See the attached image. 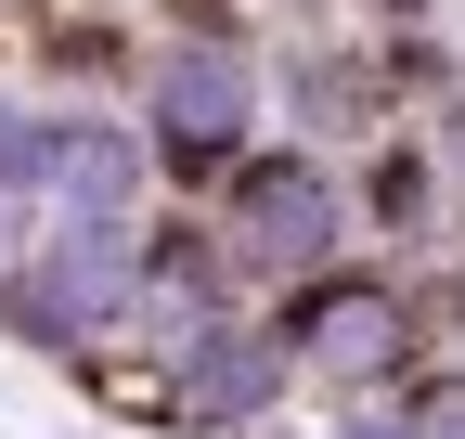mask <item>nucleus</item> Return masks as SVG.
Returning a JSON list of instances; mask_svg holds the SVG:
<instances>
[{
  "instance_id": "f257e3e1",
  "label": "nucleus",
  "mask_w": 465,
  "mask_h": 439,
  "mask_svg": "<svg viewBox=\"0 0 465 439\" xmlns=\"http://www.w3.org/2000/svg\"><path fill=\"white\" fill-rule=\"evenodd\" d=\"M130 298H143V233H130V220H78L26 285H0V323H26V337H78V323H116Z\"/></svg>"
},
{
  "instance_id": "39448f33",
  "label": "nucleus",
  "mask_w": 465,
  "mask_h": 439,
  "mask_svg": "<svg viewBox=\"0 0 465 439\" xmlns=\"http://www.w3.org/2000/svg\"><path fill=\"white\" fill-rule=\"evenodd\" d=\"M298 349L336 375V388H362V375H401V349H414V310H401L388 285H323L311 323H298Z\"/></svg>"
},
{
  "instance_id": "7ed1b4c3",
  "label": "nucleus",
  "mask_w": 465,
  "mask_h": 439,
  "mask_svg": "<svg viewBox=\"0 0 465 439\" xmlns=\"http://www.w3.org/2000/svg\"><path fill=\"white\" fill-rule=\"evenodd\" d=\"M246 117H259V78H246V52H232V39H194V52H168V65H155V130L182 142V155L220 169V155L246 142Z\"/></svg>"
},
{
  "instance_id": "20e7f679",
  "label": "nucleus",
  "mask_w": 465,
  "mask_h": 439,
  "mask_svg": "<svg viewBox=\"0 0 465 439\" xmlns=\"http://www.w3.org/2000/svg\"><path fill=\"white\" fill-rule=\"evenodd\" d=\"M14 181H52L78 220H130L143 207V155H130V130H26L14 142Z\"/></svg>"
},
{
  "instance_id": "6e6552de",
  "label": "nucleus",
  "mask_w": 465,
  "mask_h": 439,
  "mask_svg": "<svg viewBox=\"0 0 465 439\" xmlns=\"http://www.w3.org/2000/svg\"><path fill=\"white\" fill-rule=\"evenodd\" d=\"M362 439H465V375H452V388H414V401H401L388 426H362Z\"/></svg>"
},
{
  "instance_id": "9d476101",
  "label": "nucleus",
  "mask_w": 465,
  "mask_h": 439,
  "mask_svg": "<svg viewBox=\"0 0 465 439\" xmlns=\"http://www.w3.org/2000/svg\"><path fill=\"white\" fill-rule=\"evenodd\" d=\"M440 169L465 181V103H440Z\"/></svg>"
},
{
  "instance_id": "423d86ee",
  "label": "nucleus",
  "mask_w": 465,
  "mask_h": 439,
  "mask_svg": "<svg viewBox=\"0 0 465 439\" xmlns=\"http://www.w3.org/2000/svg\"><path fill=\"white\" fill-rule=\"evenodd\" d=\"M272 388H284V349L272 337H194V362H182V414L194 426H246V414H272Z\"/></svg>"
},
{
  "instance_id": "0eeeda50",
  "label": "nucleus",
  "mask_w": 465,
  "mask_h": 439,
  "mask_svg": "<svg viewBox=\"0 0 465 439\" xmlns=\"http://www.w3.org/2000/svg\"><path fill=\"white\" fill-rule=\"evenodd\" d=\"M130 310L155 323V337H207V323H220V271H207V246H155Z\"/></svg>"
},
{
  "instance_id": "f03ea898",
  "label": "nucleus",
  "mask_w": 465,
  "mask_h": 439,
  "mask_svg": "<svg viewBox=\"0 0 465 439\" xmlns=\"http://www.w3.org/2000/svg\"><path fill=\"white\" fill-rule=\"evenodd\" d=\"M220 246L246 271H311L336 246V181L311 155H259V169H232V207H220Z\"/></svg>"
},
{
  "instance_id": "1a4fd4ad",
  "label": "nucleus",
  "mask_w": 465,
  "mask_h": 439,
  "mask_svg": "<svg viewBox=\"0 0 465 439\" xmlns=\"http://www.w3.org/2000/svg\"><path fill=\"white\" fill-rule=\"evenodd\" d=\"M375 220H388V233L427 220V155H388V169H375Z\"/></svg>"
},
{
  "instance_id": "9b49d317",
  "label": "nucleus",
  "mask_w": 465,
  "mask_h": 439,
  "mask_svg": "<svg viewBox=\"0 0 465 439\" xmlns=\"http://www.w3.org/2000/svg\"><path fill=\"white\" fill-rule=\"evenodd\" d=\"M388 14H427V0H388Z\"/></svg>"
},
{
  "instance_id": "f8f14e48",
  "label": "nucleus",
  "mask_w": 465,
  "mask_h": 439,
  "mask_svg": "<svg viewBox=\"0 0 465 439\" xmlns=\"http://www.w3.org/2000/svg\"><path fill=\"white\" fill-rule=\"evenodd\" d=\"M452 323H465V298H452Z\"/></svg>"
}]
</instances>
